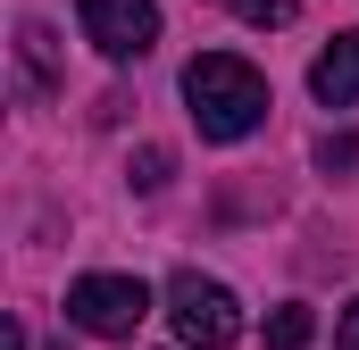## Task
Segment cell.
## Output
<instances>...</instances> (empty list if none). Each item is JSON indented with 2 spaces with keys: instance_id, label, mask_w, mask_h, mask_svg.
<instances>
[{
  "instance_id": "30bf717a",
  "label": "cell",
  "mask_w": 359,
  "mask_h": 350,
  "mask_svg": "<svg viewBox=\"0 0 359 350\" xmlns=\"http://www.w3.org/2000/svg\"><path fill=\"white\" fill-rule=\"evenodd\" d=\"M318 167L334 175V167H359V142L351 134H326V142H318Z\"/></svg>"
},
{
  "instance_id": "277c9868",
  "label": "cell",
  "mask_w": 359,
  "mask_h": 350,
  "mask_svg": "<svg viewBox=\"0 0 359 350\" xmlns=\"http://www.w3.org/2000/svg\"><path fill=\"white\" fill-rule=\"evenodd\" d=\"M76 25H84L92 50L117 59V67L159 42V8H151V0H76Z\"/></svg>"
},
{
  "instance_id": "6da1fadb",
  "label": "cell",
  "mask_w": 359,
  "mask_h": 350,
  "mask_svg": "<svg viewBox=\"0 0 359 350\" xmlns=\"http://www.w3.org/2000/svg\"><path fill=\"white\" fill-rule=\"evenodd\" d=\"M184 100H192L201 142H243V134L268 125V76L251 59H234V50H201L184 67Z\"/></svg>"
},
{
  "instance_id": "3957f363",
  "label": "cell",
  "mask_w": 359,
  "mask_h": 350,
  "mask_svg": "<svg viewBox=\"0 0 359 350\" xmlns=\"http://www.w3.org/2000/svg\"><path fill=\"white\" fill-rule=\"evenodd\" d=\"M151 317V284L142 275H76L67 284V326H84L100 342H134Z\"/></svg>"
},
{
  "instance_id": "52a82bcc",
  "label": "cell",
  "mask_w": 359,
  "mask_h": 350,
  "mask_svg": "<svg viewBox=\"0 0 359 350\" xmlns=\"http://www.w3.org/2000/svg\"><path fill=\"white\" fill-rule=\"evenodd\" d=\"M309 342H318V317H309L301 300H284L268 317V350H309Z\"/></svg>"
},
{
  "instance_id": "8992f818",
  "label": "cell",
  "mask_w": 359,
  "mask_h": 350,
  "mask_svg": "<svg viewBox=\"0 0 359 350\" xmlns=\"http://www.w3.org/2000/svg\"><path fill=\"white\" fill-rule=\"evenodd\" d=\"M17 67H25V84H34V92L59 84V42H50V25H34V17L17 25Z\"/></svg>"
},
{
  "instance_id": "8fae6325",
  "label": "cell",
  "mask_w": 359,
  "mask_h": 350,
  "mask_svg": "<svg viewBox=\"0 0 359 350\" xmlns=\"http://www.w3.org/2000/svg\"><path fill=\"white\" fill-rule=\"evenodd\" d=\"M334 350H359V300L343 309V326H334Z\"/></svg>"
},
{
  "instance_id": "7a4b0ae2",
  "label": "cell",
  "mask_w": 359,
  "mask_h": 350,
  "mask_svg": "<svg viewBox=\"0 0 359 350\" xmlns=\"http://www.w3.org/2000/svg\"><path fill=\"white\" fill-rule=\"evenodd\" d=\"M168 317H176V334L192 350H234L243 342V300L217 275H201V267H176L168 275Z\"/></svg>"
},
{
  "instance_id": "9c48e42d",
  "label": "cell",
  "mask_w": 359,
  "mask_h": 350,
  "mask_svg": "<svg viewBox=\"0 0 359 350\" xmlns=\"http://www.w3.org/2000/svg\"><path fill=\"white\" fill-rule=\"evenodd\" d=\"M168 167H176V159H168V150H159V142H151V150H134V192H159V183H168Z\"/></svg>"
},
{
  "instance_id": "ba28073f",
  "label": "cell",
  "mask_w": 359,
  "mask_h": 350,
  "mask_svg": "<svg viewBox=\"0 0 359 350\" xmlns=\"http://www.w3.org/2000/svg\"><path fill=\"white\" fill-rule=\"evenodd\" d=\"M217 8H234L243 25H292L301 17V0H217Z\"/></svg>"
},
{
  "instance_id": "5b68a950",
  "label": "cell",
  "mask_w": 359,
  "mask_h": 350,
  "mask_svg": "<svg viewBox=\"0 0 359 350\" xmlns=\"http://www.w3.org/2000/svg\"><path fill=\"white\" fill-rule=\"evenodd\" d=\"M309 92H318L326 108H351L359 100V34H334V42L309 59Z\"/></svg>"
}]
</instances>
